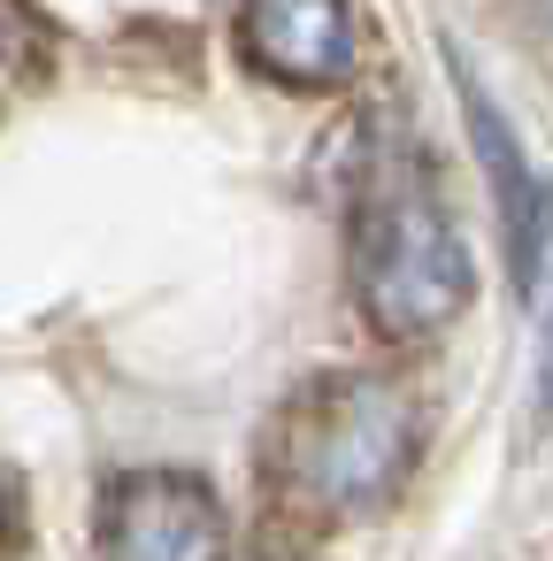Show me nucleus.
I'll list each match as a JSON object with an SVG mask.
<instances>
[{"mask_svg":"<svg viewBox=\"0 0 553 561\" xmlns=\"http://www.w3.org/2000/svg\"><path fill=\"white\" fill-rule=\"evenodd\" d=\"M423 454V400L384 369H323L269 423V484L315 523H361L400 500Z\"/></svg>","mask_w":553,"mask_h":561,"instance_id":"nucleus-1","label":"nucleus"},{"mask_svg":"<svg viewBox=\"0 0 553 561\" xmlns=\"http://www.w3.org/2000/svg\"><path fill=\"white\" fill-rule=\"evenodd\" d=\"M354 300L361 323L392 346H423L446 323H461V308L476 300V262L430 185L400 178L369 193L354 224Z\"/></svg>","mask_w":553,"mask_h":561,"instance_id":"nucleus-2","label":"nucleus"},{"mask_svg":"<svg viewBox=\"0 0 553 561\" xmlns=\"http://www.w3.org/2000/svg\"><path fill=\"white\" fill-rule=\"evenodd\" d=\"M101 561H239L231 507L200 469H124L101 492Z\"/></svg>","mask_w":553,"mask_h":561,"instance_id":"nucleus-3","label":"nucleus"},{"mask_svg":"<svg viewBox=\"0 0 553 561\" xmlns=\"http://www.w3.org/2000/svg\"><path fill=\"white\" fill-rule=\"evenodd\" d=\"M446 70H453V93H461V116H469V147H476V162H484V178H492V201H499V231H507L515 293H522V300H538L545 262H553V193H545V178L530 170L522 139L507 131L499 101L469 78V62L453 55Z\"/></svg>","mask_w":553,"mask_h":561,"instance_id":"nucleus-4","label":"nucleus"},{"mask_svg":"<svg viewBox=\"0 0 553 561\" xmlns=\"http://www.w3.org/2000/svg\"><path fill=\"white\" fill-rule=\"evenodd\" d=\"M239 55L292 93H331L361 70V16L354 0H239Z\"/></svg>","mask_w":553,"mask_h":561,"instance_id":"nucleus-5","label":"nucleus"},{"mask_svg":"<svg viewBox=\"0 0 553 561\" xmlns=\"http://www.w3.org/2000/svg\"><path fill=\"white\" fill-rule=\"evenodd\" d=\"M0 101H9V55H0Z\"/></svg>","mask_w":553,"mask_h":561,"instance_id":"nucleus-6","label":"nucleus"},{"mask_svg":"<svg viewBox=\"0 0 553 561\" xmlns=\"http://www.w3.org/2000/svg\"><path fill=\"white\" fill-rule=\"evenodd\" d=\"M246 561H262V553H246Z\"/></svg>","mask_w":553,"mask_h":561,"instance_id":"nucleus-7","label":"nucleus"}]
</instances>
